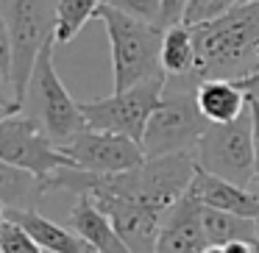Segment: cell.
Masks as SVG:
<instances>
[{
	"mask_svg": "<svg viewBox=\"0 0 259 253\" xmlns=\"http://www.w3.org/2000/svg\"><path fill=\"white\" fill-rule=\"evenodd\" d=\"M195 78H242L259 64V0H242L218 20L192 25Z\"/></svg>",
	"mask_w": 259,
	"mask_h": 253,
	"instance_id": "6da1fadb",
	"label": "cell"
},
{
	"mask_svg": "<svg viewBox=\"0 0 259 253\" xmlns=\"http://www.w3.org/2000/svg\"><path fill=\"white\" fill-rule=\"evenodd\" d=\"M103 28L112 47V75H114V92L128 89L153 75H164L162 70V34L151 20L134 17L112 3H101L98 9Z\"/></svg>",
	"mask_w": 259,
	"mask_h": 253,
	"instance_id": "7a4b0ae2",
	"label": "cell"
},
{
	"mask_svg": "<svg viewBox=\"0 0 259 253\" xmlns=\"http://www.w3.org/2000/svg\"><path fill=\"white\" fill-rule=\"evenodd\" d=\"M198 78L195 75H179L164 81V95L156 112L148 120L142 134V150L145 156H162V153L195 150L198 139L209 128V120L198 109Z\"/></svg>",
	"mask_w": 259,
	"mask_h": 253,
	"instance_id": "3957f363",
	"label": "cell"
},
{
	"mask_svg": "<svg viewBox=\"0 0 259 253\" xmlns=\"http://www.w3.org/2000/svg\"><path fill=\"white\" fill-rule=\"evenodd\" d=\"M53 45H56V36L48 39L36 56L28 92H25V106H28L31 117L39 120L42 128L53 136V142L62 145L87 128V117L81 112V103L73 100V95L59 78L56 64H53Z\"/></svg>",
	"mask_w": 259,
	"mask_h": 253,
	"instance_id": "277c9868",
	"label": "cell"
},
{
	"mask_svg": "<svg viewBox=\"0 0 259 253\" xmlns=\"http://www.w3.org/2000/svg\"><path fill=\"white\" fill-rule=\"evenodd\" d=\"M198 164L234 184L256 189V164H253V120L251 106L231 123H212L195 145ZM259 192V189H256Z\"/></svg>",
	"mask_w": 259,
	"mask_h": 253,
	"instance_id": "5b68a950",
	"label": "cell"
},
{
	"mask_svg": "<svg viewBox=\"0 0 259 253\" xmlns=\"http://www.w3.org/2000/svg\"><path fill=\"white\" fill-rule=\"evenodd\" d=\"M56 3L59 0H6V9H3L14 50L12 86L23 103L36 56L45 47V42L56 34Z\"/></svg>",
	"mask_w": 259,
	"mask_h": 253,
	"instance_id": "8992f818",
	"label": "cell"
},
{
	"mask_svg": "<svg viewBox=\"0 0 259 253\" xmlns=\"http://www.w3.org/2000/svg\"><path fill=\"white\" fill-rule=\"evenodd\" d=\"M164 81H167V75H153V78H145L140 84L128 86V89L112 92L109 97L81 103L87 125L103 131H117V134H125L131 139L142 142L148 120L162 103Z\"/></svg>",
	"mask_w": 259,
	"mask_h": 253,
	"instance_id": "52a82bcc",
	"label": "cell"
},
{
	"mask_svg": "<svg viewBox=\"0 0 259 253\" xmlns=\"http://www.w3.org/2000/svg\"><path fill=\"white\" fill-rule=\"evenodd\" d=\"M0 159L31 170L39 178H48L62 164H73L39 120L31 114L23 117V112L0 123Z\"/></svg>",
	"mask_w": 259,
	"mask_h": 253,
	"instance_id": "ba28073f",
	"label": "cell"
},
{
	"mask_svg": "<svg viewBox=\"0 0 259 253\" xmlns=\"http://www.w3.org/2000/svg\"><path fill=\"white\" fill-rule=\"evenodd\" d=\"M59 147L75 167L92 170V173H123L145 162L142 142L117 134V131L90 128V125L75 136H70L67 142H62Z\"/></svg>",
	"mask_w": 259,
	"mask_h": 253,
	"instance_id": "9c48e42d",
	"label": "cell"
},
{
	"mask_svg": "<svg viewBox=\"0 0 259 253\" xmlns=\"http://www.w3.org/2000/svg\"><path fill=\"white\" fill-rule=\"evenodd\" d=\"M95 203L109 214L114 231L120 239L125 242L128 253H151L156 250V239L162 231L164 209L145 203L140 197H125V195H112V192H101L92 195Z\"/></svg>",
	"mask_w": 259,
	"mask_h": 253,
	"instance_id": "30bf717a",
	"label": "cell"
},
{
	"mask_svg": "<svg viewBox=\"0 0 259 253\" xmlns=\"http://www.w3.org/2000/svg\"><path fill=\"white\" fill-rule=\"evenodd\" d=\"M159 253H209L212 245L206 239V231L201 223V200L190 192L181 195L173 206L164 212L162 231L156 239Z\"/></svg>",
	"mask_w": 259,
	"mask_h": 253,
	"instance_id": "8fae6325",
	"label": "cell"
},
{
	"mask_svg": "<svg viewBox=\"0 0 259 253\" xmlns=\"http://www.w3.org/2000/svg\"><path fill=\"white\" fill-rule=\"evenodd\" d=\"M192 197H198L201 203L214 209H226V212L242 214V217H259V192L251 189V186L234 184V181L223 178V175H214L209 170H203L198 164V173L190 184Z\"/></svg>",
	"mask_w": 259,
	"mask_h": 253,
	"instance_id": "7c38bea8",
	"label": "cell"
},
{
	"mask_svg": "<svg viewBox=\"0 0 259 253\" xmlns=\"http://www.w3.org/2000/svg\"><path fill=\"white\" fill-rule=\"evenodd\" d=\"M70 228L81 236L84 242H90L92 250L98 253H128L125 242L120 239V234L114 231L109 214L95 203L92 195H78V203L70 212Z\"/></svg>",
	"mask_w": 259,
	"mask_h": 253,
	"instance_id": "4fadbf2b",
	"label": "cell"
},
{
	"mask_svg": "<svg viewBox=\"0 0 259 253\" xmlns=\"http://www.w3.org/2000/svg\"><path fill=\"white\" fill-rule=\"evenodd\" d=\"M198 109L209 123H231L248 109V92L234 78H203L198 81Z\"/></svg>",
	"mask_w": 259,
	"mask_h": 253,
	"instance_id": "5bb4252c",
	"label": "cell"
},
{
	"mask_svg": "<svg viewBox=\"0 0 259 253\" xmlns=\"http://www.w3.org/2000/svg\"><path fill=\"white\" fill-rule=\"evenodd\" d=\"M6 217H14L42 250L51 253H95L90 242H84L75 231L62 228L59 223L42 217L36 209H6Z\"/></svg>",
	"mask_w": 259,
	"mask_h": 253,
	"instance_id": "9a60e30c",
	"label": "cell"
},
{
	"mask_svg": "<svg viewBox=\"0 0 259 253\" xmlns=\"http://www.w3.org/2000/svg\"><path fill=\"white\" fill-rule=\"evenodd\" d=\"M45 195V181L36 173L0 159V200L6 209H36Z\"/></svg>",
	"mask_w": 259,
	"mask_h": 253,
	"instance_id": "2e32d148",
	"label": "cell"
},
{
	"mask_svg": "<svg viewBox=\"0 0 259 253\" xmlns=\"http://www.w3.org/2000/svg\"><path fill=\"white\" fill-rule=\"evenodd\" d=\"M201 223L206 231V239L212 250H223L231 239H259L256 234V220L242 217V214L226 212V209H214L201 203Z\"/></svg>",
	"mask_w": 259,
	"mask_h": 253,
	"instance_id": "e0dca14e",
	"label": "cell"
},
{
	"mask_svg": "<svg viewBox=\"0 0 259 253\" xmlns=\"http://www.w3.org/2000/svg\"><path fill=\"white\" fill-rule=\"evenodd\" d=\"M198 62L195 50V34L190 25L176 23L167 25L162 34V70L167 78H179V75H192Z\"/></svg>",
	"mask_w": 259,
	"mask_h": 253,
	"instance_id": "ac0fdd59",
	"label": "cell"
},
{
	"mask_svg": "<svg viewBox=\"0 0 259 253\" xmlns=\"http://www.w3.org/2000/svg\"><path fill=\"white\" fill-rule=\"evenodd\" d=\"M106 0H59L56 3V45H70L81 34L92 17H98V9Z\"/></svg>",
	"mask_w": 259,
	"mask_h": 253,
	"instance_id": "d6986e66",
	"label": "cell"
},
{
	"mask_svg": "<svg viewBox=\"0 0 259 253\" xmlns=\"http://www.w3.org/2000/svg\"><path fill=\"white\" fill-rule=\"evenodd\" d=\"M0 253H42V247L14 217H3L0 220Z\"/></svg>",
	"mask_w": 259,
	"mask_h": 253,
	"instance_id": "ffe728a7",
	"label": "cell"
},
{
	"mask_svg": "<svg viewBox=\"0 0 259 253\" xmlns=\"http://www.w3.org/2000/svg\"><path fill=\"white\" fill-rule=\"evenodd\" d=\"M237 3L242 0H190L184 9V17L181 23L184 25H201V23H209V20H218L220 14H226L229 9H234Z\"/></svg>",
	"mask_w": 259,
	"mask_h": 253,
	"instance_id": "44dd1931",
	"label": "cell"
},
{
	"mask_svg": "<svg viewBox=\"0 0 259 253\" xmlns=\"http://www.w3.org/2000/svg\"><path fill=\"white\" fill-rule=\"evenodd\" d=\"M106 3H112V6L134 14V17L151 20V23H156L159 12H162V0H106Z\"/></svg>",
	"mask_w": 259,
	"mask_h": 253,
	"instance_id": "7402d4cb",
	"label": "cell"
},
{
	"mask_svg": "<svg viewBox=\"0 0 259 253\" xmlns=\"http://www.w3.org/2000/svg\"><path fill=\"white\" fill-rule=\"evenodd\" d=\"M12 70H14V50H12V31H9V20L0 9V73L3 81L12 84Z\"/></svg>",
	"mask_w": 259,
	"mask_h": 253,
	"instance_id": "603a6c76",
	"label": "cell"
},
{
	"mask_svg": "<svg viewBox=\"0 0 259 253\" xmlns=\"http://www.w3.org/2000/svg\"><path fill=\"white\" fill-rule=\"evenodd\" d=\"M23 109H25V103L17 97L14 86L9 84V81H3V84H0V123H6L9 117L20 114Z\"/></svg>",
	"mask_w": 259,
	"mask_h": 253,
	"instance_id": "cb8c5ba5",
	"label": "cell"
},
{
	"mask_svg": "<svg viewBox=\"0 0 259 253\" xmlns=\"http://www.w3.org/2000/svg\"><path fill=\"white\" fill-rule=\"evenodd\" d=\"M187 3H190V0H162V12H159L156 25H159V28H167V25L181 23Z\"/></svg>",
	"mask_w": 259,
	"mask_h": 253,
	"instance_id": "d4e9b609",
	"label": "cell"
},
{
	"mask_svg": "<svg viewBox=\"0 0 259 253\" xmlns=\"http://www.w3.org/2000/svg\"><path fill=\"white\" fill-rule=\"evenodd\" d=\"M251 106V120H253V164H256V189H259V97L248 95Z\"/></svg>",
	"mask_w": 259,
	"mask_h": 253,
	"instance_id": "484cf974",
	"label": "cell"
},
{
	"mask_svg": "<svg viewBox=\"0 0 259 253\" xmlns=\"http://www.w3.org/2000/svg\"><path fill=\"white\" fill-rule=\"evenodd\" d=\"M234 81L248 92V95H256V97H259V64H256V67H253L248 75H242V78H234Z\"/></svg>",
	"mask_w": 259,
	"mask_h": 253,
	"instance_id": "4316f807",
	"label": "cell"
},
{
	"mask_svg": "<svg viewBox=\"0 0 259 253\" xmlns=\"http://www.w3.org/2000/svg\"><path fill=\"white\" fill-rule=\"evenodd\" d=\"M3 217H6V203L0 200V220H3Z\"/></svg>",
	"mask_w": 259,
	"mask_h": 253,
	"instance_id": "83f0119b",
	"label": "cell"
},
{
	"mask_svg": "<svg viewBox=\"0 0 259 253\" xmlns=\"http://www.w3.org/2000/svg\"><path fill=\"white\" fill-rule=\"evenodd\" d=\"M256 234H259V217H256Z\"/></svg>",
	"mask_w": 259,
	"mask_h": 253,
	"instance_id": "f1b7e54d",
	"label": "cell"
},
{
	"mask_svg": "<svg viewBox=\"0 0 259 253\" xmlns=\"http://www.w3.org/2000/svg\"><path fill=\"white\" fill-rule=\"evenodd\" d=\"M0 84H3V73H0Z\"/></svg>",
	"mask_w": 259,
	"mask_h": 253,
	"instance_id": "f546056e",
	"label": "cell"
}]
</instances>
